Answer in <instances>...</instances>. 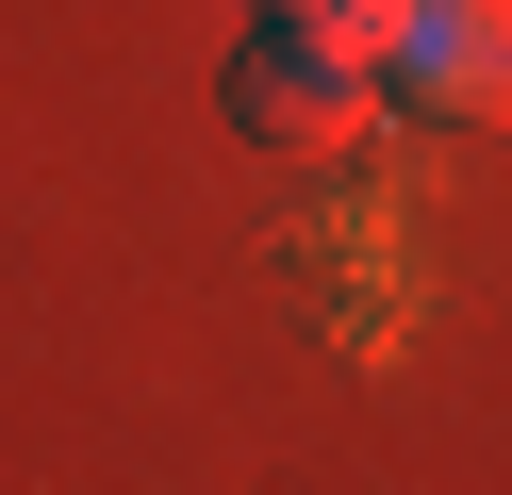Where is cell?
<instances>
[{"mask_svg":"<svg viewBox=\"0 0 512 495\" xmlns=\"http://www.w3.org/2000/svg\"><path fill=\"white\" fill-rule=\"evenodd\" d=\"M364 116H380V66L248 17V50H232V132H248V149H347Z\"/></svg>","mask_w":512,"mask_h":495,"instance_id":"obj_1","label":"cell"},{"mask_svg":"<svg viewBox=\"0 0 512 495\" xmlns=\"http://www.w3.org/2000/svg\"><path fill=\"white\" fill-rule=\"evenodd\" d=\"M397 99L430 116H512V0H397Z\"/></svg>","mask_w":512,"mask_h":495,"instance_id":"obj_2","label":"cell"},{"mask_svg":"<svg viewBox=\"0 0 512 495\" xmlns=\"http://www.w3.org/2000/svg\"><path fill=\"white\" fill-rule=\"evenodd\" d=\"M265 33H314V50L380 66V50H397V0H265Z\"/></svg>","mask_w":512,"mask_h":495,"instance_id":"obj_3","label":"cell"}]
</instances>
